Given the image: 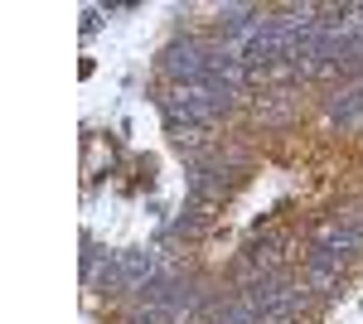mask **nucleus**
Masks as SVG:
<instances>
[{
    "label": "nucleus",
    "instance_id": "nucleus-1",
    "mask_svg": "<svg viewBox=\"0 0 363 324\" xmlns=\"http://www.w3.org/2000/svg\"><path fill=\"white\" fill-rule=\"evenodd\" d=\"M160 107H165L169 126H208V121H218L233 107V87H223V82H213V78L174 82Z\"/></svg>",
    "mask_w": 363,
    "mask_h": 324
},
{
    "label": "nucleus",
    "instance_id": "nucleus-2",
    "mask_svg": "<svg viewBox=\"0 0 363 324\" xmlns=\"http://www.w3.org/2000/svg\"><path fill=\"white\" fill-rule=\"evenodd\" d=\"M160 68H165L174 82H203L208 68H213V49H208V44H194V39L169 44L165 54H160Z\"/></svg>",
    "mask_w": 363,
    "mask_h": 324
},
{
    "label": "nucleus",
    "instance_id": "nucleus-3",
    "mask_svg": "<svg viewBox=\"0 0 363 324\" xmlns=\"http://www.w3.org/2000/svg\"><path fill=\"white\" fill-rule=\"evenodd\" d=\"M228 184H233V169H228L223 160L218 164H199L194 179H189V194H194L199 203H218V199L228 194Z\"/></svg>",
    "mask_w": 363,
    "mask_h": 324
},
{
    "label": "nucleus",
    "instance_id": "nucleus-4",
    "mask_svg": "<svg viewBox=\"0 0 363 324\" xmlns=\"http://www.w3.org/2000/svg\"><path fill=\"white\" fill-rule=\"evenodd\" d=\"M315 247H325V252H335V257H349V252H359V247H363V233L335 218V223H325V228L315 233Z\"/></svg>",
    "mask_w": 363,
    "mask_h": 324
},
{
    "label": "nucleus",
    "instance_id": "nucleus-5",
    "mask_svg": "<svg viewBox=\"0 0 363 324\" xmlns=\"http://www.w3.org/2000/svg\"><path fill=\"white\" fill-rule=\"evenodd\" d=\"M330 116H335L339 126L359 131V126H363V82H354V87H344V92L330 97Z\"/></svg>",
    "mask_w": 363,
    "mask_h": 324
},
{
    "label": "nucleus",
    "instance_id": "nucleus-6",
    "mask_svg": "<svg viewBox=\"0 0 363 324\" xmlns=\"http://www.w3.org/2000/svg\"><path fill=\"white\" fill-rule=\"evenodd\" d=\"M208 223H213V203H199V199H194V203H189V213L174 223V233H179V238H194V233H203Z\"/></svg>",
    "mask_w": 363,
    "mask_h": 324
},
{
    "label": "nucleus",
    "instance_id": "nucleus-7",
    "mask_svg": "<svg viewBox=\"0 0 363 324\" xmlns=\"http://www.w3.org/2000/svg\"><path fill=\"white\" fill-rule=\"evenodd\" d=\"M262 116H267V121H286V116H291V92H272V102L262 107Z\"/></svg>",
    "mask_w": 363,
    "mask_h": 324
}]
</instances>
